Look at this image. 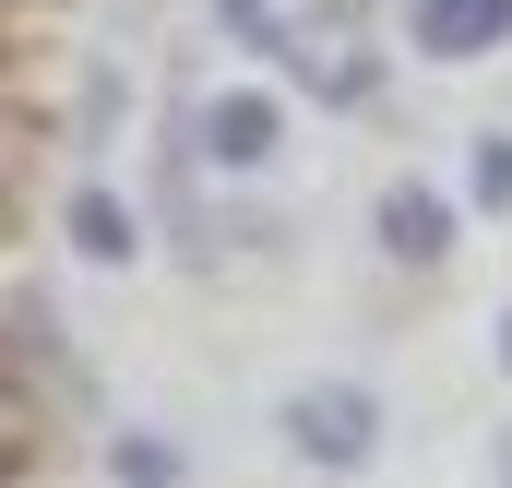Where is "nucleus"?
Masks as SVG:
<instances>
[{
  "label": "nucleus",
  "mask_w": 512,
  "mask_h": 488,
  "mask_svg": "<svg viewBox=\"0 0 512 488\" xmlns=\"http://www.w3.org/2000/svg\"><path fill=\"white\" fill-rule=\"evenodd\" d=\"M12 453H24V393L0 381V465H12Z\"/></svg>",
  "instance_id": "obj_10"
},
{
  "label": "nucleus",
  "mask_w": 512,
  "mask_h": 488,
  "mask_svg": "<svg viewBox=\"0 0 512 488\" xmlns=\"http://www.w3.org/2000/svg\"><path fill=\"white\" fill-rule=\"evenodd\" d=\"M72 250H84V262H131V250H143V215H131L108 179H96V191H72Z\"/></svg>",
  "instance_id": "obj_6"
},
{
  "label": "nucleus",
  "mask_w": 512,
  "mask_h": 488,
  "mask_svg": "<svg viewBox=\"0 0 512 488\" xmlns=\"http://www.w3.org/2000/svg\"><path fill=\"white\" fill-rule=\"evenodd\" d=\"M501 488H512V441H501Z\"/></svg>",
  "instance_id": "obj_12"
},
{
  "label": "nucleus",
  "mask_w": 512,
  "mask_h": 488,
  "mask_svg": "<svg viewBox=\"0 0 512 488\" xmlns=\"http://www.w3.org/2000/svg\"><path fill=\"white\" fill-rule=\"evenodd\" d=\"M120 488H179V453H167L155 429H131L120 441Z\"/></svg>",
  "instance_id": "obj_8"
},
{
  "label": "nucleus",
  "mask_w": 512,
  "mask_h": 488,
  "mask_svg": "<svg viewBox=\"0 0 512 488\" xmlns=\"http://www.w3.org/2000/svg\"><path fill=\"white\" fill-rule=\"evenodd\" d=\"M274 143H286V108H274L262 84H239V96L203 108V155H215V167H262Z\"/></svg>",
  "instance_id": "obj_4"
},
{
  "label": "nucleus",
  "mask_w": 512,
  "mask_h": 488,
  "mask_svg": "<svg viewBox=\"0 0 512 488\" xmlns=\"http://www.w3.org/2000/svg\"><path fill=\"white\" fill-rule=\"evenodd\" d=\"M465 203H477V215H512V131H489V143L465 155Z\"/></svg>",
  "instance_id": "obj_7"
},
{
  "label": "nucleus",
  "mask_w": 512,
  "mask_h": 488,
  "mask_svg": "<svg viewBox=\"0 0 512 488\" xmlns=\"http://www.w3.org/2000/svg\"><path fill=\"white\" fill-rule=\"evenodd\" d=\"M215 36H239V48H274L286 24H274V0H215Z\"/></svg>",
  "instance_id": "obj_9"
},
{
  "label": "nucleus",
  "mask_w": 512,
  "mask_h": 488,
  "mask_svg": "<svg viewBox=\"0 0 512 488\" xmlns=\"http://www.w3.org/2000/svg\"><path fill=\"white\" fill-rule=\"evenodd\" d=\"M405 36H417V60H489V48H512V0H417Z\"/></svg>",
  "instance_id": "obj_2"
},
{
  "label": "nucleus",
  "mask_w": 512,
  "mask_h": 488,
  "mask_svg": "<svg viewBox=\"0 0 512 488\" xmlns=\"http://www.w3.org/2000/svg\"><path fill=\"white\" fill-rule=\"evenodd\" d=\"M298 84H310V96H334V108H358V96H370L358 12H310V36H298Z\"/></svg>",
  "instance_id": "obj_3"
},
{
  "label": "nucleus",
  "mask_w": 512,
  "mask_h": 488,
  "mask_svg": "<svg viewBox=\"0 0 512 488\" xmlns=\"http://www.w3.org/2000/svg\"><path fill=\"white\" fill-rule=\"evenodd\" d=\"M382 250L405 262V274H429V262L453 250V203L417 191V179H393V191H382Z\"/></svg>",
  "instance_id": "obj_5"
},
{
  "label": "nucleus",
  "mask_w": 512,
  "mask_h": 488,
  "mask_svg": "<svg viewBox=\"0 0 512 488\" xmlns=\"http://www.w3.org/2000/svg\"><path fill=\"white\" fill-rule=\"evenodd\" d=\"M286 441H298L322 477H358V465L382 453V393H370V381H310V393H286Z\"/></svg>",
  "instance_id": "obj_1"
},
{
  "label": "nucleus",
  "mask_w": 512,
  "mask_h": 488,
  "mask_svg": "<svg viewBox=\"0 0 512 488\" xmlns=\"http://www.w3.org/2000/svg\"><path fill=\"white\" fill-rule=\"evenodd\" d=\"M501 369H512V322H501Z\"/></svg>",
  "instance_id": "obj_11"
}]
</instances>
